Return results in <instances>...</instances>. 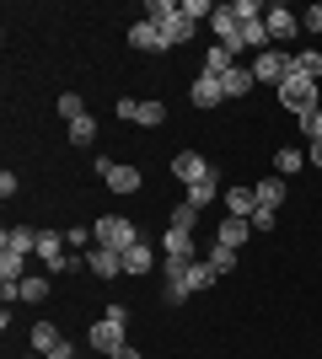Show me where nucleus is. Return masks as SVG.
<instances>
[{
  "label": "nucleus",
  "mask_w": 322,
  "mask_h": 359,
  "mask_svg": "<svg viewBox=\"0 0 322 359\" xmlns=\"http://www.w3.org/2000/svg\"><path fill=\"white\" fill-rule=\"evenodd\" d=\"M123 344H129V306H107L92 322V348L97 354H119Z\"/></svg>",
  "instance_id": "obj_1"
},
{
  "label": "nucleus",
  "mask_w": 322,
  "mask_h": 359,
  "mask_svg": "<svg viewBox=\"0 0 322 359\" xmlns=\"http://www.w3.org/2000/svg\"><path fill=\"white\" fill-rule=\"evenodd\" d=\"M279 102L290 107L295 118H307L311 107H322V86H317V81H311V75L290 70V75H285V86H279Z\"/></svg>",
  "instance_id": "obj_2"
},
{
  "label": "nucleus",
  "mask_w": 322,
  "mask_h": 359,
  "mask_svg": "<svg viewBox=\"0 0 322 359\" xmlns=\"http://www.w3.org/2000/svg\"><path fill=\"white\" fill-rule=\"evenodd\" d=\"M92 241L97 247H113V252H129V247L140 241V225L123 220V215H102V220L92 225Z\"/></svg>",
  "instance_id": "obj_3"
},
{
  "label": "nucleus",
  "mask_w": 322,
  "mask_h": 359,
  "mask_svg": "<svg viewBox=\"0 0 322 359\" xmlns=\"http://www.w3.org/2000/svg\"><path fill=\"white\" fill-rule=\"evenodd\" d=\"M285 75H290V54H279V48H263V54H253V81L258 86H285Z\"/></svg>",
  "instance_id": "obj_4"
},
{
  "label": "nucleus",
  "mask_w": 322,
  "mask_h": 359,
  "mask_svg": "<svg viewBox=\"0 0 322 359\" xmlns=\"http://www.w3.org/2000/svg\"><path fill=\"white\" fill-rule=\"evenodd\" d=\"M97 177H102L113 194H140V166H123V161H107V156H97Z\"/></svg>",
  "instance_id": "obj_5"
},
{
  "label": "nucleus",
  "mask_w": 322,
  "mask_h": 359,
  "mask_svg": "<svg viewBox=\"0 0 322 359\" xmlns=\"http://www.w3.org/2000/svg\"><path fill=\"white\" fill-rule=\"evenodd\" d=\"M65 247H70V241H65V231H38V257H43L48 273H65V269H70Z\"/></svg>",
  "instance_id": "obj_6"
},
{
  "label": "nucleus",
  "mask_w": 322,
  "mask_h": 359,
  "mask_svg": "<svg viewBox=\"0 0 322 359\" xmlns=\"http://www.w3.org/2000/svg\"><path fill=\"white\" fill-rule=\"evenodd\" d=\"M172 177L183 182V188H194L199 177H210V161H204L199 150H177V156H172Z\"/></svg>",
  "instance_id": "obj_7"
},
{
  "label": "nucleus",
  "mask_w": 322,
  "mask_h": 359,
  "mask_svg": "<svg viewBox=\"0 0 322 359\" xmlns=\"http://www.w3.org/2000/svg\"><path fill=\"white\" fill-rule=\"evenodd\" d=\"M129 48H140V54H167V38H161V27H156V22H145V16H140L135 27H129Z\"/></svg>",
  "instance_id": "obj_8"
},
{
  "label": "nucleus",
  "mask_w": 322,
  "mask_h": 359,
  "mask_svg": "<svg viewBox=\"0 0 322 359\" xmlns=\"http://www.w3.org/2000/svg\"><path fill=\"white\" fill-rule=\"evenodd\" d=\"M188 97H194V107H220L226 102V86H220V75H194V86H188Z\"/></svg>",
  "instance_id": "obj_9"
},
{
  "label": "nucleus",
  "mask_w": 322,
  "mask_h": 359,
  "mask_svg": "<svg viewBox=\"0 0 322 359\" xmlns=\"http://www.w3.org/2000/svg\"><path fill=\"white\" fill-rule=\"evenodd\" d=\"M86 269H92L97 279H119V273H123V252H113V247H97V241H92V252H86Z\"/></svg>",
  "instance_id": "obj_10"
},
{
  "label": "nucleus",
  "mask_w": 322,
  "mask_h": 359,
  "mask_svg": "<svg viewBox=\"0 0 322 359\" xmlns=\"http://www.w3.org/2000/svg\"><path fill=\"white\" fill-rule=\"evenodd\" d=\"M263 27H269V38H295V32H301V16H295L290 6H269V11H263Z\"/></svg>",
  "instance_id": "obj_11"
},
{
  "label": "nucleus",
  "mask_w": 322,
  "mask_h": 359,
  "mask_svg": "<svg viewBox=\"0 0 322 359\" xmlns=\"http://www.w3.org/2000/svg\"><path fill=\"white\" fill-rule=\"evenodd\" d=\"M161 252H167L172 263H199V257H194V231H167V236H161Z\"/></svg>",
  "instance_id": "obj_12"
},
{
  "label": "nucleus",
  "mask_w": 322,
  "mask_h": 359,
  "mask_svg": "<svg viewBox=\"0 0 322 359\" xmlns=\"http://www.w3.org/2000/svg\"><path fill=\"white\" fill-rule=\"evenodd\" d=\"M65 348V332L54 327V322H38V327H32V354H43V359H54Z\"/></svg>",
  "instance_id": "obj_13"
},
{
  "label": "nucleus",
  "mask_w": 322,
  "mask_h": 359,
  "mask_svg": "<svg viewBox=\"0 0 322 359\" xmlns=\"http://www.w3.org/2000/svg\"><path fill=\"white\" fill-rule=\"evenodd\" d=\"M0 252H16V257L38 252V231H27V225H16V231H0Z\"/></svg>",
  "instance_id": "obj_14"
},
{
  "label": "nucleus",
  "mask_w": 322,
  "mask_h": 359,
  "mask_svg": "<svg viewBox=\"0 0 322 359\" xmlns=\"http://www.w3.org/2000/svg\"><path fill=\"white\" fill-rule=\"evenodd\" d=\"M156 27H161V38H167V48H177V43H188V38H194V22H188V16H183V6H177V11H172L167 22H156Z\"/></svg>",
  "instance_id": "obj_15"
},
{
  "label": "nucleus",
  "mask_w": 322,
  "mask_h": 359,
  "mask_svg": "<svg viewBox=\"0 0 322 359\" xmlns=\"http://www.w3.org/2000/svg\"><path fill=\"white\" fill-rule=\"evenodd\" d=\"M220 86H226V97H247V91L258 86V81H253V65H231V70L220 75Z\"/></svg>",
  "instance_id": "obj_16"
},
{
  "label": "nucleus",
  "mask_w": 322,
  "mask_h": 359,
  "mask_svg": "<svg viewBox=\"0 0 322 359\" xmlns=\"http://www.w3.org/2000/svg\"><path fill=\"white\" fill-rule=\"evenodd\" d=\"M253 210H258V194H253V188H226V215L253 220Z\"/></svg>",
  "instance_id": "obj_17"
},
{
  "label": "nucleus",
  "mask_w": 322,
  "mask_h": 359,
  "mask_svg": "<svg viewBox=\"0 0 322 359\" xmlns=\"http://www.w3.org/2000/svg\"><path fill=\"white\" fill-rule=\"evenodd\" d=\"M247 236H253V225L236 220V215H226V220H220V231H215V241H220V247H242Z\"/></svg>",
  "instance_id": "obj_18"
},
{
  "label": "nucleus",
  "mask_w": 322,
  "mask_h": 359,
  "mask_svg": "<svg viewBox=\"0 0 322 359\" xmlns=\"http://www.w3.org/2000/svg\"><path fill=\"white\" fill-rule=\"evenodd\" d=\"M285 188H290V182H285V177L253 182V194H258V204H263V210H279V204H285Z\"/></svg>",
  "instance_id": "obj_19"
},
{
  "label": "nucleus",
  "mask_w": 322,
  "mask_h": 359,
  "mask_svg": "<svg viewBox=\"0 0 322 359\" xmlns=\"http://www.w3.org/2000/svg\"><path fill=\"white\" fill-rule=\"evenodd\" d=\"M215 194H220V172L210 166V177H199L194 188H188V204H194V210H204V204H210Z\"/></svg>",
  "instance_id": "obj_20"
},
{
  "label": "nucleus",
  "mask_w": 322,
  "mask_h": 359,
  "mask_svg": "<svg viewBox=\"0 0 322 359\" xmlns=\"http://www.w3.org/2000/svg\"><path fill=\"white\" fill-rule=\"evenodd\" d=\"M151 263H156V252L145 247V241H135V247L123 252V273H151Z\"/></svg>",
  "instance_id": "obj_21"
},
{
  "label": "nucleus",
  "mask_w": 322,
  "mask_h": 359,
  "mask_svg": "<svg viewBox=\"0 0 322 359\" xmlns=\"http://www.w3.org/2000/svg\"><path fill=\"white\" fill-rule=\"evenodd\" d=\"M43 295H48V279H43V273H27V279L16 285V300H27V306H43Z\"/></svg>",
  "instance_id": "obj_22"
},
{
  "label": "nucleus",
  "mask_w": 322,
  "mask_h": 359,
  "mask_svg": "<svg viewBox=\"0 0 322 359\" xmlns=\"http://www.w3.org/2000/svg\"><path fill=\"white\" fill-rule=\"evenodd\" d=\"M301 161H307V156H301L295 145H279V150H274V166H279V177H295V172H301Z\"/></svg>",
  "instance_id": "obj_23"
},
{
  "label": "nucleus",
  "mask_w": 322,
  "mask_h": 359,
  "mask_svg": "<svg viewBox=\"0 0 322 359\" xmlns=\"http://www.w3.org/2000/svg\"><path fill=\"white\" fill-rule=\"evenodd\" d=\"M135 123H145V129H161V123H167V102H140V107H135Z\"/></svg>",
  "instance_id": "obj_24"
},
{
  "label": "nucleus",
  "mask_w": 322,
  "mask_h": 359,
  "mask_svg": "<svg viewBox=\"0 0 322 359\" xmlns=\"http://www.w3.org/2000/svg\"><path fill=\"white\" fill-rule=\"evenodd\" d=\"M290 70H301V75H311V81H322V54H317V48H307V54H290Z\"/></svg>",
  "instance_id": "obj_25"
},
{
  "label": "nucleus",
  "mask_w": 322,
  "mask_h": 359,
  "mask_svg": "<svg viewBox=\"0 0 322 359\" xmlns=\"http://www.w3.org/2000/svg\"><path fill=\"white\" fill-rule=\"evenodd\" d=\"M54 113H60V118H65V123H76V118H86V102H81L76 91H65L60 102H54Z\"/></svg>",
  "instance_id": "obj_26"
},
{
  "label": "nucleus",
  "mask_w": 322,
  "mask_h": 359,
  "mask_svg": "<svg viewBox=\"0 0 322 359\" xmlns=\"http://www.w3.org/2000/svg\"><path fill=\"white\" fill-rule=\"evenodd\" d=\"M204 263H210L215 273H231V269H236V247H220V241H215V247H210V257H204Z\"/></svg>",
  "instance_id": "obj_27"
},
{
  "label": "nucleus",
  "mask_w": 322,
  "mask_h": 359,
  "mask_svg": "<svg viewBox=\"0 0 322 359\" xmlns=\"http://www.w3.org/2000/svg\"><path fill=\"white\" fill-rule=\"evenodd\" d=\"M92 140H97V118L86 113V118L70 123V145H92Z\"/></svg>",
  "instance_id": "obj_28"
},
{
  "label": "nucleus",
  "mask_w": 322,
  "mask_h": 359,
  "mask_svg": "<svg viewBox=\"0 0 322 359\" xmlns=\"http://www.w3.org/2000/svg\"><path fill=\"white\" fill-rule=\"evenodd\" d=\"M231 65H236V60H231V54H226V48H220V43H215L210 54H204V75H226Z\"/></svg>",
  "instance_id": "obj_29"
},
{
  "label": "nucleus",
  "mask_w": 322,
  "mask_h": 359,
  "mask_svg": "<svg viewBox=\"0 0 322 359\" xmlns=\"http://www.w3.org/2000/svg\"><path fill=\"white\" fill-rule=\"evenodd\" d=\"M183 16L199 27V22H215V6H210V0H183Z\"/></svg>",
  "instance_id": "obj_30"
},
{
  "label": "nucleus",
  "mask_w": 322,
  "mask_h": 359,
  "mask_svg": "<svg viewBox=\"0 0 322 359\" xmlns=\"http://www.w3.org/2000/svg\"><path fill=\"white\" fill-rule=\"evenodd\" d=\"M231 16L236 22H263V6L258 0H231Z\"/></svg>",
  "instance_id": "obj_31"
},
{
  "label": "nucleus",
  "mask_w": 322,
  "mask_h": 359,
  "mask_svg": "<svg viewBox=\"0 0 322 359\" xmlns=\"http://www.w3.org/2000/svg\"><path fill=\"white\" fill-rule=\"evenodd\" d=\"M194 220H199V210H194V204H177V210H172V231H194Z\"/></svg>",
  "instance_id": "obj_32"
},
{
  "label": "nucleus",
  "mask_w": 322,
  "mask_h": 359,
  "mask_svg": "<svg viewBox=\"0 0 322 359\" xmlns=\"http://www.w3.org/2000/svg\"><path fill=\"white\" fill-rule=\"evenodd\" d=\"M301 135H307L311 145H322V107H311L307 118H301Z\"/></svg>",
  "instance_id": "obj_33"
},
{
  "label": "nucleus",
  "mask_w": 322,
  "mask_h": 359,
  "mask_svg": "<svg viewBox=\"0 0 322 359\" xmlns=\"http://www.w3.org/2000/svg\"><path fill=\"white\" fill-rule=\"evenodd\" d=\"M172 11H177L172 0H145V22H167Z\"/></svg>",
  "instance_id": "obj_34"
},
{
  "label": "nucleus",
  "mask_w": 322,
  "mask_h": 359,
  "mask_svg": "<svg viewBox=\"0 0 322 359\" xmlns=\"http://www.w3.org/2000/svg\"><path fill=\"white\" fill-rule=\"evenodd\" d=\"M65 241H70V247H92V225H70Z\"/></svg>",
  "instance_id": "obj_35"
},
{
  "label": "nucleus",
  "mask_w": 322,
  "mask_h": 359,
  "mask_svg": "<svg viewBox=\"0 0 322 359\" xmlns=\"http://www.w3.org/2000/svg\"><path fill=\"white\" fill-rule=\"evenodd\" d=\"M247 225H253V231H274V210H263V204H258V210H253V220H247Z\"/></svg>",
  "instance_id": "obj_36"
},
{
  "label": "nucleus",
  "mask_w": 322,
  "mask_h": 359,
  "mask_svg": "<svg viewBox=\"0 0 322 359\" xmlns=\"http://www.w3.org/2000/svg\"><path fill=\"white\" fill-rule=\"evenodd\" d=\"M301 27H307V32H322V0H317V6H311L307 16H301Z\"/></svg>",
  "instance_id": "obj_37"
},
{
  "label": "nucleus",
  "mask_w": 322,
  "mask_h": 359,
  "mask_svg": "<svg viewBox=\"0 0 322 359\" xmlns=\"http://www.w3.org/2000/svg\"><path fill=\"white\" fill-rule=\"evenodd\" d=\"M16 188H22V182H16V172H0V198H11Z\"/></svg>",
  "instance_id": "obj_38"
},
{
  "label": "nucleus",
  "mask_w": 322,
  "mask_h": 359,
  "mask_svg": "<svg viewBox=\"0 0 322 359\" xmlns=\"http://www.w3.org/2000/svg\"><path fill=\"white\" fill-rule=\"evenodd\" d=\"M107 359H140V348H135V344H123L119 354H107Z\"/></svg>",
  "instance_id": "obj_39"
},
{
  "label": "nucleus",
  "mask_w": 322,
  "mask_h": 359,
  "mask_svg": "<svg viewBox=\"0 0 322 359\" xmlns=\"http://www.w3.org/2000/svg\"><path fill=\"white\" fill-rule=\"evenodd\" d=\"M54 359H86V354H76V348L65 344V348H60V354H54Z\"/></svg>",
  "instance_id": "obj_40"
},
{
  "label": "nucleus",
  "mask_w": 322,
  "mask_h": 359,
  "mask_svg": "<svg viewBox=\"0 0 322 359\" xmlns=\"http://www.w3.org/2000/svg\"><path fill=\"white\" fill-rule=\"evenodd\" d=\"M311 166H317V172H322V145H311Z\"/></svg>",
  "instance_id": "obj_41"
},
{
  "label": "nucleus",
  "mask_w": 322,
  "mask_h": 359,
  "mask_svg": "<svg viewBox=\"0 0 322 359\" xmlns=\"http://www.w3.org/2000/svg\"><path fill=\"white\" fill-rule=\"evenodd\" d=\"M22 359H43V354H22Z\"/></svg>",
  "instance_id": "obj_42"
},
{
  "label": "nucleus",
  "mask_w": 322,
  "mask_h": 359,
  "mask_svg": "<svg viewBox=\"0 0 322 359\" xmlns=\"http://www.w3.org/2000/svg\"><path fill=\"white\" fill-rule=\"evenodd\" d=\"M317 86H322V81H317Z\"/></svg>",
  "instance_id": "obj_43"
}]
</instances>
